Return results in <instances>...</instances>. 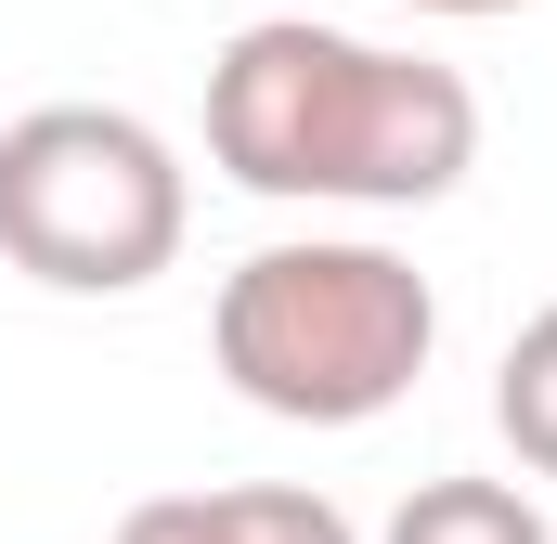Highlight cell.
<instances>
[{
  "label": "cell",
  "mask_w": 557,
  "mask_h": 544,
  "mask_svg": "<svg viewBox=\"0 0 557 544\" xmlns=\"http://www.w3.org/2000/svg\"><path fill=\"white\" fill-rule=\"evenodd\" d=\"M208 169L273 208H441L480 169V91L428 52L260 13L208 65Z\"/></svg>",
  "instance_id": "cell-1"
},
{
  "label": "cell",
  "mask_w": 557,
  "mask_h": 544,
  "mask_svg": "<svg viewBox=\"0 0 557 544\" xmlns=\"http://www.w3.org/2000/svg\"><path fill=\"white\" fill-rule=\"evenodd\" d=\"M441 350V298L376 234H285L247 247L208 298V363L247 415L285 428H376Z\"/></svg>",
  "instance_id": "cell-2"
},
{
  "label": "cell",
  "mask_w": 557,
  "mask_h": 544,
  "mask_svg": "<svg viewBox=\"0 0 557 544\" xmlns=\"http://www.w3.org/2000/svg\"><path fill=\"white\" fill-rule=\"evenodd\" d=\"M195 182L131 104H26L0 131V260L52 298H143L182 260Z\"/></svg>",
  "instance_id": "cell-3"
},
{
  "label": "cell",
  "mask_w": 557,
  "mask_h": 544,
  "mask_svg": "<svg viewBox=\"0 0 557 544\" xmlns=\"http://www.w3.org/2000/svg\"><path fill=\"white\" fill-rule=\"evenodd\" d=\"M104 544H363L298 480H234V493H143Z\"/></svg>",
  "instance_id": "cell-4"
},
{
  "label": "cell",
  "mask_w": 557,
  "mask_h": 544,
  "mask_svg": "<svg viewBox=\"0 0 557 544\" xmlns=\"http://www.w3.org/2000/svg\"><path fill=\"white\" fill-rule=\"evenodd\" d=\"M376 544H557V532L519 480H416Z\"/></svg>",
  "instance_id": "cell-5"
},
{
  "label": "cell",
  "mask_w": 557,
  "mask_h": 544,
  "mask_svg": "<svg viewBox=\"0 0 557 544\" xmlns=\"http://www.w3.org/2000/svg\"><path fill=\"white\" fill-rule=\"evenodd\" d=\"M493 428H506L519 480H557V298L506 337V363H493Z\"/></svg>",
  "instance_id": "cell-6"
},
{
  "label": "cell",
  "mask_w": 557,
  "mask_h": 544,
  "mask_svg": "<svg viewBox=\"0 0 557 544\" xmlns=\"http://www.w3.org/2000/svg\"><path fill=\"white\" fill-rule=\"evenodd\" d=\"M403 13H519V0H403Z\"/></svg>",
  "instance_id": "cell-7"
}]
</instances>
